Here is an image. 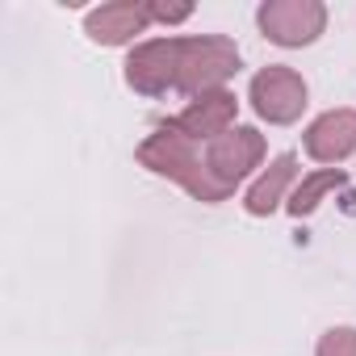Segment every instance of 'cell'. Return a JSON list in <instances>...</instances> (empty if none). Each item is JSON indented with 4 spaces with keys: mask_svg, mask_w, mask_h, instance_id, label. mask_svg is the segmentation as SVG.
<instances>
[{
    "mask_svg": "<svg viewBox=\"0 0 356 356\" xmlns=\"http://www.w3.org/2000/svg\"><path fill=\"white\" fill-rule=\"evenodd\" d=\"M256 22L277 47H310L327 30V5L323 0H268L260 5Z\"/></svg>",
    "mask_w": 356,
    "mask_h": 356,
    "instance_id": "cell-3",
    "label": "cell"
},
{
    "mask_svg": "<svg viewBox=\"0 0 356 356\" xmlns=\"http://www.w3.org/2000/svg\"><path fill=\"white\" fill-rule=\"evenodd\" d=\"M147 26H151V17H147L143 5L118 0V5H101V9L88 13L84 34H88L92 42H101V47H122V42H130L134 34H143Z\"/></svg>",
    "mask_w": 356,
    "mask_h": 356,
    "instance_id": "cell-7",
    "label": "cell"
},
{
    "mask_svg": "<svg viewBox=\"0 0 356 356\" xmlns=\"http://www.w3.org/2000/svg\"><path fill=\"white\" fill-rule=\"evenodd\" d=\"M293 176H298V159L285 151V155H277L273 163H268V172L260 176V181L248 189V197H243V210L252 214V218H264V214H273L281 202H285V189L293 185Z\"/></svg>",
    "mask_w": 356,
    "mask_h": 356,
    "instance_id": "cell-8",
    "label": "cell"
},
{
    "mask_svg": "<svg viewBox=\"0 0 356 356\" xmlns=\"http://www.w3.org/2000/svg\"><path fill=\"white\" fill-rule=\"evenodd\" d=\"M143 9H147V17L159 22V26H181V22L193 17V5H163V0H147Z\"/></svg>",
    "mask_w": 356,
    "mask_h": 356,
    "instance_id": "cell-11",
    "label": "cell"
},
{
    "mask_svg": "<svg viewBox=\"0 0 356 356\" xmlns=\"http://www.w3.org/2000/svg\"><path fill=\"white\" fill-rule=\"evenodd\" d=\"M343 185V172L339 168H323V172H310V176H302V181L293 185V193H289V214L293 218H306V214H314L318 210V202L331 193V189H339Z\"/></svg>",
    "mask_w": 356,
    "mask_h": 356,
    "instance_id": "cell-9",
    "label": "cell"
},
{
    "mask_svg": "<svg viewBox=\"0 0 356 356\" xmlns=\"http://www.w3.org/2000/svg\"><path fill=\"white\" fill-rule=\"evenodd\" d=\"M235 113H239V101H235V92H227V88H214V92H202V97H193L181 113L172 118V126L181 130V134H189L193 143H210V138H218V134H227V130H235Z\"/></svg>",
    "mask_w": 356,
    "mask_h": 356,
    "instance_id": "cell-5",
    "label": "cell"
},
{
    "mask_svg": "<svg viewBox=\"0 0 356 356\" xmlns=\"http://www.w3.org/2000/svg\"><path fill=\"white\" fill-rule=\"evenodd\" d=\"M314 356H356V327H331V331H323Z\"/></svg>",
    "mask_w": 356,
    "mask_h": 356,
    "instance_id": "cell-10",
    "label": "cell"
},
{
    "mask_svg": "<svg viewBox=\"0 0 356 356\" xmlns=\"http://www.w3.org/2000/svg\"><path fill=\"white\" fill-rule=\"evenodd\" d=\"M306 80L293 72V67H281V63H273V67H260L256 76H252V109L264 118V122H273V126H289V122H298L302 118V109H306Z\"/></svg>",
    "mask_w": 356,
    "mask_h": 356,
    "instance_id": "cell-4",
    "label": "cell"
},
{
    "mask_svg": "<svg viewBox=\"0 0 356 356\" xmlns=\"http://www.w3.org/2000/svg\"><path fill=\"white\" fill-rule=\"evenodd\" d=\"M356 151V109H327L306 130V155L318 163H343Z\"/></svg>",
    "mask_w": 356,
    "mask_h": 356,
    "instance_id": "cell-6",
    "label": "cell"
},
{
    "mask_svg": "<svg viewBox=\"0 0 356 356\" xmlns=\"http://www.w3.org/2000/svg\"><path fill=\"white\" fill-rule=\"evenodd\" d=\"M239 72V47L222 34L202 38H151L138 42L126 59V84L143 97H159L168 88L176 92H214L222 80Z\"/></svg>",
    "mask_w": 356,
    "mask_h": 356,
    "instance_id": "cell-1",
    "label": "cell"
},
{
    "mask_svg": "<svg viewBox=\"0 0 356 356\" xmlns=\"http://www.w3.org/2000/svg\"><path fill=\"white\" fill-rule=\"evenodd\" d=\"M197 155H202V202L218 206L235 193L239 181H248L252 168H260L264 134L252 126H235L210 143H197Z\"/></svg>",
    "mask_w": 356,
    "mask_h": 356,
    "instance_id": "cell-2",
    "label": "cell"
}]
</instances>
